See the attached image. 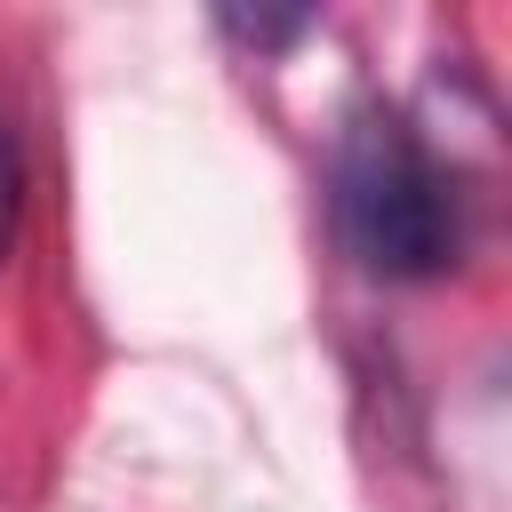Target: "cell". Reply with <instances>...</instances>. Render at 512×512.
Masks as SVG:
<instances>
[{
    "label": "cell",
    "mask_w": 512,
    "mask_h": 512,
    "mask_svg": "<svg viewBox=\"0 0 512 512\" xmlns=\"http://www.w3.org/2000/svg\"><path fill=\"white\" fill-rule=\"evenodd\" d=\"M328 200H336V232L352 248L360 272L376 280H432L456 264V192L440 176V160L424 152V136L384 112L360 104L336 128V160H328Z\"/></svg>",
    "instance_id": "1"
},
{
    "label": "cell",
    "mask_w": 512,
    "mask_h": 512,
    "mask_svg": "<svg viewBox=\"0 0 512 512\" xmlns=\"http://www.w3.org/2000/svg\"><path fill=\"white\" fill-rule=\"evenodd\" d=\"M216 24H224L240 48H256V56H272V48H288V40H304V32H312V16H304V8H288V16H272V8H224Z\"/></svg>",
    "instance_id": "2"
},
{
    "label": "cell",
    "mask_w": 512,
    "mask_h": 512,
    "mask_svg": "<svg viewBox=\"0 0 512 512\" xmlns=\"http://www.w3.org/2000/svg\"><path fill=\"white\" fill-rule=\"evenodd\" d=\"M16 224H24V160H16V136L0 128V264L16 248Z\"/></svg>",
    "instance_id": "3"
}]
</instances>
